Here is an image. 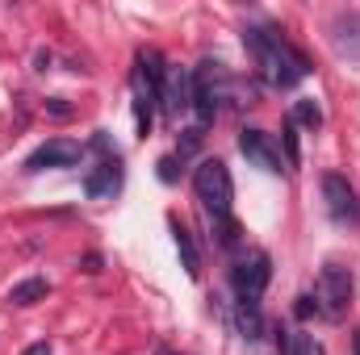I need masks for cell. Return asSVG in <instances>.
Returning <instances> with one entry per match:
<instances>
[{"label":"cell","instance_id":"obj_11","mask_svg":"<svg viewBox=\"0 0 360 355\" xmlns=\"http://www.w3.org/2000/svg\"><path fill=\"white\" fill-rule=\"evenodd\" d=\"M117 188H122V159L113 151V155H105L89 176H84V192H89L92 201H109Z\"/></svg>","mask_w":360,"mask_h":355},{"label":"cell","instance_id":"obj_13","mask_svg":"<svg viewBox=\"0 0 360 355\" xmlns=\"http://www.w3.org/2000/svg\"><path fill=\"white\" fill-rule=\"evenodd\" d=\"M46 293H51V284L42 276H30V280H21V284L8 288V301L13 305H38V301H46Z\"/></svg>","mask_w":360,"mask_h":355},{"label":"cell","instance_id":"obj_18","mask_svg":"<svg viewBox=\"0 0 360 355\" xmlns=\"http://www.w3.org/2000/svg\"><path fill=\"white\" fill-rule=\"evenodd\" d=\"M46 113H51V117H72V105H68L63 96H51V100H46Z\"/></svg>","mask_w":360,"mask_h":355},{"label":"cell","instance_id":"obj_16","mask_svg":"<svg viewBox=\"0 0 360 355\" xmlns=\"http://www.w3.org/2000/svg\"><path fill=\"white\" fill-rule=\"evenodd\" d=\"M289 355H327V347H323L314 335L297 330V335H289Z\"/></svg>","mask_w":360,"mask_h":355},{"label":"cell","instance_id":"obj_20","mask_svg":"<svg viewBox=\"0 0 360 355\" xmlns=\"http://www.w3.org/2000/svg\"><path fill=\"white\" fill-rule=\"evenodd\" d=\"M160 180H164V184L176 180V159H160Z\"/></svg>","mask_w":360,"mask_h":355},{"label":"cell","instance_id":"obj_12","mask_svg":"<svg viewBox=\"0 0 360 355\" xmlns=\"http://www.w3.org/2000/svg\"><path fill=\"white\" fill-rule=\"evenodd\" d=\"M172 239H176V251H180V267L188 272V280H197V276H201V251H197V243H193L188 226L172 222Z\"/></svg>","mask_w":360,"mask_h":355},{"label":"cell","instance_id":"obj_15","mask_svg":"<svg viewBox=\"0 0 360 355\" xmlns=\"http://www.w3.org/2000/svg\"><path fill=\"white\" fill-rule=\"evenodd\" d=\"M289 121H293V126H306V130H319V126H323V109H319L314 100H293Z\"/></svg>","mask_w":360,"mask_h":355},{"label":"cell","instance_id":"obj_10","mask_svg":"<svg viewBox=\"0 0 360 355\" xmlns=\"http://www.w3.org/2000/svg\"><path fill=\"white\" fill-rule=\"evenodd\" d=\"M188 100H193V72L168 67V76L160 84V109H164V117H180V109H188Z\"/></svg>","mask_w":360,"mask_h":355},{"label":"cell","instance_id":"obj_2","mask_svg":"<svg viewBox=\"0 0 360 355\" xmlns=\"http://www.w3.org/2000/svg\"><path fill=\"white\" fill-rule=\"evenodd\" d=\"M193 192L197 201L205 205L210 222H214V234H218V247H239V226L231 217V201H235V184H231V172L222 159H201L193 168Z\"/></svg>","mask_w":360,"mask_h":355},{"label":"cell","instance_id":"obj_19","mask_svg":"<svg viewBox=\"0 0 360 355\" xmlns=\"http://www.w3.org/2000/svg\"><path fill=\"white\" fill-rule=\"evenodd\" d=\"M293 314H297V318H310V314H319L314 297H310V293H302V297H297V305H293Z\"/></svg>","mask_w":360,"mask_h":355},{"label":"cell","instance_id":"obj_14","mask_svg":"<svg viewBox=\"0 0 360 355\" xmlns=\"http://www.w3.org/2000/svg\"><path fill=\"white\" fill-rule=\"evenodd\" d=\"M235 326H239V335H243L248 343H256V339L264 335V318H260V305H248V301H239V309H235Z\"/></svg>","mask_w":360,"mask_h":355},{"label":"cell","instance_id":"obj_6","mask_svg":"<svg viewBox=\"0 0 360 355\" xmlns=\"http://www.w3.org/2000/svg\"><path fill=\"white\" fill-rule=\"evenodd\" d=\"M323 205H327V217L331 222L360 226V201H356V188L348 184V176H340V172H327L323 176Z\"/></svg>","mask_w":360,"mask_h":355},{"label":"cell","instance_id":"obj_3","mask_svg":"<svg viewBox=\"0 0 360 355\" xmlns=\"http://www.w3.org/2000/svg\"><path fill=\"white\" fill-rule=\"evenodd\" d=\"M226 88H231V80H226L222 63L205 59L201 67H193V100H188V109L197 113V126H201V130L218 117V109H222V100H226Z\"/></svg>","mask_w":360,"mask_h":355},{"label":"cell","instance_id":"obj_5","mask_svg":"<svg viewBox=\"0 0 360 355\" xmlns=\"http://www.w3.org/2000/svg\"><path fill=\"white\" fill-rule=\"evenodd\" d=\"M272 280V260L264 251H248L239 255L231 267V288H235V301H248V305H260L264 288Z\"/></svg>","mask_w":360,"mask_h":355},{"label":"cell","instance_id":"obj_17","mask_svg":"<svg viewBox=\"0 0 360 355\" xmlns=\"http://www.w3.org/2000/svg\"><path fill=\"white\" fill-rule=\"evenodd\" d=\"M201 138H205V130H201V126H193V130H184V138H180V159H188V155H193V151H197V147H201Z\"/></svg>","mask_w":360,"mask_h":355},{"label":"cell","instance_id":"obj_21","mask_svg":"<svg viewBox=\"0 0 360 355\" xmlns=\"http://www.w3.org/2000/svg\"><path fill=\"white\" fill-rule=\"evenodd\" d=\"M21 355H51V343H30Z\"/></svg>","mask_w":360,"mask_h":355},{"label":"cell","instance_id":"obj_22","mask_svg":"<svg viewBox=\"0 0 360 355\" xmlns=\"http://www.w3.org/2000/svg\"><path fill=\"white\" fill-rule=\"evenodd\" d=\"M352 355H360V330L352 335Z\"/></svg>","mask_w":360,"mask_h":355},{"label":"cell","instance_id":"obj_9","mask_svg":"<svg viewBox=\"0 0 360 355\" xmlns=\"http://www.w3.org/2000/svg\"><path fill=\"white\" fill-rule=\"evenodd\" d=\"M327 38H331V51L348 63H360V13L356 8H340L327 25Z\"/></svg>","mask_w":360,"mask_h":355},{"label":"cell","instance_id":"obj_4","mask_svg":"<svg viewBox=\"0 0 360 355\" xmlns=\"http://www.w3.org/2000/svg\"><path fill=\"white\" fill-rule=\"evenodd\" d=\"M314 305L323 318H344L352 305V272L344 264H323L319 280H314Z\"/></svg>","mask_w":360,"mask_h":355},{"label":"cell","instance_id":"obj_8","mask_svg":"<svg viewBox=\"0 0 360 355\" xmlns=\"http://www.w3.org/2000/svg\"><path fill=\"white\" fill-rule=\"evenodd\" d=\"M84 159V147L76 138H51L42 142L30 159H25V172H46V168H76Z\"/></svg>","mask_w":360,"mask_h":355},{"label":"cell","instance_id":"obj_7","mask_svg":"<svg viewBox=\"0 0 360 355\" xmlns=\"http://www.w3.org/2000/svg\"><path fill=\"white\" fill-rule=\"evenodd\" d=\"M239 151H243V159L252 163V168H260V172H269V176H281V151H276V142H272V134L264 130H256V126H248V130H239Z\"/></svg>","mask_w":360,"mask_h":355},{"label":"cell","instance_id":"obj_1","mask_svg":"<svg viewBox=\"0 0 360 355\" xmlns=\"http://www.w3.org/2000/svg\"><path fill=\"white\" fill-rule=\"evenodd\" d=\"M243 46H248V55H252V63L269 88H293L310 76L306 55L269 25H243Z\"/></svg>","mask_w":360,"mask_h":355}]
</instances>
